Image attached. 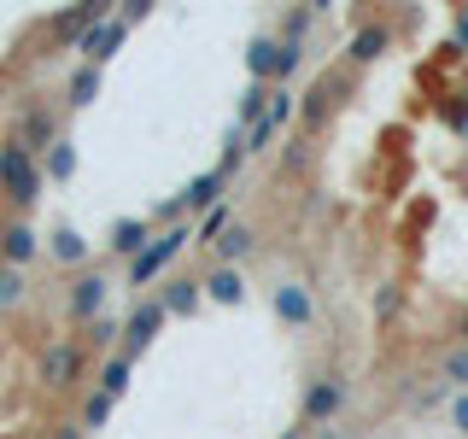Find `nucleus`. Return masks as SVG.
Segmentation results:
<instances>
[{
    "mask_svg": "<svg viewBox=\"0 0 468 439\" xmlns=\"http://www.w3.org/2000/svg\"><path fill=\"white\" fill-rule=\"evenodd\" d=\"M205 299V287L194 282V275H165V287H158V305H165L170 316H194Z\"/></svg>",
    "mask_w": 468,
    "mask_h": 439,
    "instance_id": "nucleus-14",
    "label": "nucleus"
},
{
    "mask_svg": "<svg viewBox=\"0 0 468 439\" xmlns=\"http://www.w3.org/2000/svg\"><path fill=\"white\" fill-rule=\"evenodd\" d=\"M0 275H6V258H0Z\"/></svg>",
    "mask_w": 468,
    "mask_h": 439,
    "instance_id": "nucleus-40",
    "label": "nucleus"
},
{
    "mask_svg": "<svg viewBox=\"0 0 468 439\" xmlns=\"http://www.w3.org/2000/svg\"><path fill=\"white\" fill-rule=\"evenodd\" d=\"M346 399H351L346 375L322 369V375H311V387H304V399H299V422H304V428H322V422H334L346 410Z\"/></svg>",
    "mask_w": 468,
    "mask_h": 439,
    "instance_id": "nucleus-3",
    "label": "nucleus"
},
{
    "mask_svg": "<svg viewBox=\"0 0 468 439\" xmlns=\"http://www.w3.org/2000/svg\"><path fill=\"white\" fill-rule=\"evenodd\" d=\"M282 439H311V428H304V422H299V428H287Z\"/></svg>",
    "mask_w": 468,
    "mask_h": 439,
    "instance_id": "nucleus-39",
    "label": "nucleus"
},
{
    "mask_svg": "<svg viewBox=\"0 0 468 439\" xmlns=\"http://www.w3.org/2000/svg\"><path fill=\"white\" fill-rule=\"evenodd\" d=\"M70 170H77V153H70V141H53L48 158H41V176H53V182H70Z\"/></svg>",
    "mask_w": 468,
    "mask_h": 439,
    "instance_id": "nucleus-25",
    "label": "nucleus"
},
{
    "mask_svg": "<svg viewBox=\"0 0 468 439\" xmlns=\"http://www.w3.org/2000/svg\"><path fill=\"white\" fill-rule=\"evenodd\" d=\"M0 311H6V305H0Z\"/></svg>",
    "mask_w": 468,
    "mask_h": 439,
    "instance_id": "nucleus-42",
    "label": "nucleus"
},
{
    "mask_svg": "<svg viewBox=\"0 0 468 439\" xmlns=\"http://www.w3.org/2000/svg\"><path fill=\"white\" fill-rule=\"evenodd\" d=\"M270 305H275V316L292 322V328H311L316 322V299H311V287L304 282H275L270 287Z\"/></svg>",
    "mask_w": 468,
    "mask_h": 439,
    "instance_id": "nucleus-8",
    "label": "nucleus"
},
{
    "mask_svg": "<svg viewBox=\"0 0 468 439\" xmlns=\"http://www.w3.org/2000/svg\"><path fill=\"white\" fill-rule=\"evenodd\" d=\"M36 252H41V241H36V229H29L24 217L0 229V258H6V270H24V263L36 258Z\"/></svg>",
    "mask_w": 468,
    "mask_h": 439,
    "instance_id": "nucleus-15",
    "label": "nucleus"
},
{
    "mask_svg": "<svg viewBox=\"0 0 468 439\" xmlns=\"http://www.w3.org/2000/svg\"><path fill=\"white\" fill-rule=\"evenodd\" d=\"M199 287H205V299H211V305H240L246 299V275L240 270H211Z\"/></svg>",
    "mask_w": 468,
    "mask_h": 439,
    "instance_id": "nucleus-18",
    "label": "nucleus"
},
{
    "mask_svg": "<svg viewBox=\"0 0 468 439\" xmlns=\"http://www.w3.org/2000/svg\"><path fill=\"white\" fill-rule=\"evenodd\" d=\"M328 100H334V77H322V82L311 88V94H304V112H299V117H304V123L316 129L322 117H328Z\"/></svg>",
    "mask_w": 468,
    "mask_h": 439,
    "instance_id": "nucleus-27",
    "label": "nucleus"
},
{
    "mask_svg": "<svg viewBox=\"0 0 468 439\" xmlns=\"http://www.w3.org/2000/svg\"><path fill=\"white\" fill-rule=\"evenodd\" d=\"M24 293H29V287H24V275H18V270H6V275H0V305H18Z\"/></svg>",
    "mask_w": 468,
    "mask_h": 439,
    "instance_id": "nucleus-30",
    "label": "nucleus"
},
{
    "mask_svg": "<svg viewBox=\"0 0 468 439\" xmlns=\"http://www.w3.org/2000/svg\"><path fill=\"white\" fill-rule=\"evenodd\" d=\"M252 246H258V229H252V223H229V229L211 241L217 270H240V258H252Z\"/></svg>",
    "mask_w": 468,
    "mask_h": 439,
    "instance_id": "nucleus-10",
    "label": "nucleus"
},
{
    "mask_svg": "<svg viewBox=\"0 0 468 439\" xmlns=\"http://www.w3.org/2000/svg\"><path fill=\"white\" fill-rule=\"evenodd\" d=\"M240 158H246V146H240V141H229V146H223V158H217V176L229 182V176L240 170Z\"/></svg>",
    "mask_w": 468,
    "mask_h": 439,
    "instance_id": "nucleus-31",
    "label": "nucleus"
},
{
    "mask_svg": "<svg viewBox=\"0 0 468 439\" xmlns=\"http://www.w3.org/2000/svg\"><path fill=\"white\" fill-rule=\"evenodd\" d=\"M53 258L65 263V270H77V275H82V270H88V241H82V234L70 229V223H58V229H53Z\"/></svg>",
    "mask_w": 468,
    "mask_h": 439,
    "instance_id": "nucleus-19",
    "label": "nucleus"
},
{
    "mask_svg": "<svg viewBox=\"0 0 468 439\" xmlns=\"http://www.w3.org/2000/svg\"><path fill=\"white\" fill-rule=\"evenodd\" d=\"M439 112H445V123H451V129H468V100H463V94H457V100H445Z\"/></svg>",
    "mask_w": 468,
    "mask_h": 439,
    "instance_id": "nucleus-33",
    "label": "nucleus"
},
{
    "mask_svg": "<svg viewBox=\"0 0 468 439\" xmlns=\"http://www.w3.org/2000/svg\"><path fill=\"white\" fill-rule=\"evenodd\" d=\"M94 94H100V65H77L65 77V106L82 112V106H94Z\"/></svg>",
    "mask_w": 468,
    "mask_h": 439,
    "instance_id": "nucleus-17",
    "label": "nucleus"
},
{
    "mask_svg": "<svg viewBox=\"0 0 468 439\" xmlns=\"http://www.w3.org/2000/svg\"><path fill=\"white\" fill-rule=\"evenodd\" d=\"M41 182H48V176H41V165H36V153H29V146H18V141H0V194L12 199V211H29V205L41 199Z\"/></svg>",
    "mask_w": 468,
    "mask_h": 439,
    "instance_id": "nucleus-1",
    "label": "nucleus"
},
{
    "mask_svg": "<svg viewBox=\"0 0 468 439\" xmlns=\"http://www.w3.org/2000/svg\"><path fill=\"white\" fill-rule=\"evenodd\" d=\"M451 48L468 53V6H457V24H451Z\"/></svg>",
    "mask_w": 468,
    "mask_h": 439,
    "instance_id": "nucleus-36",
    "label": "nucleus"
},
{
    "mask_svg": "<svg viewBox=\"0 0 468 439\" xmlns=\"http://www.w3.org/2000/svg\"><path fill=\"white\" fill-rule=\"evenodd\" d=\"M18 146H29V153H41V146H53V100L48 94H29L18 112H12V129H6Z\"/></svg>",
    "mask_w": 468,
    "mask_h": 439,
    "instance_id": "nucleus-4",
    "label": "nucleus"
},
{
    "mask_svg": "<svg viewBox=\"0 0 468 439\" xmlns=\"http://www.w3.org/2000/svg\"><path fill=\"white\" fill-rule=\"evenodd\" d=\"M123 41H129V24L112 12L106 24H94V29H88V36L77 41V53H82V65H106V59H112L117 48H123Z\"/></svg>",
    "mask_w": 468,
    "mask_h": 439,
    "instance_id": "nucleus-9",
    "label": "nucleus"
},
{
    "mask_svg": "<svg viewBox=\"0 0 468 439\" xmlns=\"http://www.w3.org/2000/svg\"><path fill=\"white\" fill-rule=\"evenodd\" d=\"M112 410H117V399H106V392H88V399H82V434H94V428H106V422H112Z\"/></svg>",
    "mask_w": 468,
    "mask_h": 439,
    "instance_id": "nucleus-26",
    "label": "nucleus"
},
{
    "mask_svg": "<svg viewBox=\"0 0 468 439\" xmlns=\"http://www.w3.org/2000/svg\"><path fill=\"white\" fill-rule=\"evenodd\" d=\"M53 439H82V422H77V428H58Z\"/></svg>",
    "mask_w": 468,
    "mask_h": 439,
    "instance_id": "nucleus-38",
    "label": "nucleus"
},
{
    "mask_svg": "<svg viewBox=\"0 0 468 439\" xmlns=\"http://www.w3.org/2000/svg\"><path fill=\"white\" fill-rule=\"evenodd\" d=\"M287 117H292V88H275V100H270V112H263V123L246 129V153H263V146H270V141L287 129Z\"/></svg>",
    "mask_w": 468,
    "mask_h": 439,
    "instance_id": "nucleus-11",
    "label": "nucleus"
},
{
    "mask_svg": "<svg viewBox=\"0 0 468 439\" xmlns=\"http://www.w3.org/2000/svg\"><path fill=\"white\" fill-rule=\"evenodd\" d=\"M117 18H123L129 29H135V24H146V18H153V0H123V12H117Z\"/></svg>",
    "mask_w": 468,
    "mask_h": 439,
    "instance_id": "nucleus-32",
    "label": "nucleus"
},
{
    "mask_svg": "<svg viewBox=\"0 0 468 439\" xmlns=\"http://www.w3.org/2000/svg\"><path fill=\"white\" fill-rule=\"evenodd\" d=\"M129 375H135V358L112 351V358L100 363V392H106V399H123V392H129Z\"/></svg>",
    "mask_w": 468,
    "mask_h": 439,
    "instance_id": "nucleus-20",
    "label": "nucleus"
},
{
    "mask_svg": "<svg viewBox=\"0 0 468 439\" xmlns=\"http://www.w3.org/2000/svg\"><path fill=\"white\" fill-rule=\"evenodd\" d=\"M322 439H340V434H322Z\"/></svg>",
    "mask_w": 468,
    "mask_h": 439,
    "instance_id": "nucleus-41",
    "label": "nucleus"
},
{
    "mask_svg": "<svg viewBox=\"0 0 468 439\" xmlns=\"http://www.w3.org/2000/svg\"><path fill=\"white\" fill-rule=\"evenodd\" d=\"M439 380H451V387L468 392V346H451L445 358H439Z\"/></svg>",
    "mask_w": 468,
    "mask_h": 439,
    "instance_id": "nucleus-28",
    "label": "nucleus"
},
{
    "mask_svg": "<svg viewBox=\"0 0 468 439\" xmlns=\"http://www.w3.org/2000/svg\"><path fill=\"white\" fill-rule=\"evenodd\" d=\"M146 246H153V223H146V217H123V223L112 229L106 252H112V258H129V263H135V258L146 252Z\"/></svg>",
    "mask_w": 468,
    "mask_h": 439,
    "instance_id": "nucleus-13",
    "label": "nucleus"
},
{
    "mask_svg": "<svg viewBox=\"0 0 468 439\" xmlns=\"http://www.w3.org/2000/svg\"><path fill=\"white\" fill-rule=\"evenodd\" d=\"M270 100H275V88H270V82H252V88H246V100H240V123L258 129L263 112H270Z\"/></svg>",
    "mask_w": 468,
    "mask_h": 439,
    "instance_id": "nucleus-24",
    "label": "nucleus"
},
{
    "mask_svg": "<svg viewBox=\"0 0 468 439\" xmlns=\"http://www.w3.org/2000/svg\"><path fill=\"white\" fill-rule=\"evenodd\" d=\"M457 346H468V311L457 316Z\"/></svg>",
    "mask_w": 468,
    "mask_h": 439,
    "instance_id": "nucleus-37",
    "label": "nucleus"
},
{
    "mask_svg": "<svg viewBox=\"0 0 468 439\" xmlns=\"http://www.w3.org/2000/svg\"><path fill=\"white\" fill-rule=\"evenodd\" d=\"M229 223H234V217H229V205H211V211H205V217H199V223H194V229H199V241H205V246H211V241H217V234H223V229H229Z\"/></svg>",
    "mask_w": 468,
    "mask_h": 439,
    "instance_id": "nucleus-29",
    "label": "nucleus"
},
{
    "mask_svg": "<svg viewBox=\"0 0 468 439\" xmlns=\"http://www.w3.org/2000/svg\"><path fill=\"white\" fill-rule=\"evenodd\" d=\"M463 100H468V94H463Z\"/></svg>",
    "mask_w": 468,
    "mask_h": 439,
    "instance_id": "nucleus-43",
    "label": "nucleus"
},
{
    "mask_svg": "<svg viewBox=\"0 0 468 439\" xmlns=\"http://www.w3.org/2000/svg\"><path fill=\"white\" fill-rule=\"evenodd\" d=\"M165 322H170V311L158 305V293H153V299H141L135 311L123 316V358H141V351L158 340V328H165Z\"/></svg>",
    "mask_w": 468,
    "mask_h": 439,
    "instance_id": "nucleus-6",
    "label": "nucleus"
},
{
    "mask_svg": "<svg viewBox=\"0 0 468 439\" xmlns=\"http://www.w3.org/2000/svg\"><path fill=\"white\" fill-rule=\"evenodd\" d=\"M451 428H457V439H468V392L451 399Z\"/></svg>",
    "mask_w": 468,
    "mask_h": 439,
    "instance_id": "nucleus-34",
    "label": "nucleus"
},
{
    "mask_svg": "<svg viewBox=\"0 0 468 439\" xmlns=\"http://www.w3.org/2000/svg\"><path fill=\"white\" fill-rule=\"evenodd\" d=\"M194 223H170L165 234H153V246H146V252L129 263V287H153L158 275H170V263L187 252V241H194Z\"/></svg>",
    "mask_w": 468,
    "mask_h": 439,
    "instance_id": "nucleus-2",
    "label": "nucleus"
},
{
    "mask_svg": "<svg viewBox=\"0 0 468 439\" xmlns=\"http://www.w3.org/2000/svg\"><path fill=\"white\" fill-rule=\"evenodd\" d=\"M275 53H282V36H252V48H246V70H252V82H270Z\"/></svg>",
    "mask_w": 468,
    "mask_h": 439,
    "instance_id": "nucleus-21",
    "label": "nucleus"
},
{
    "mask_svg": "<svg viewBox=\"0 0 468 439\" xmlns=\"http://www.w3.org/2000/svg\"><path fill=\"white\" fill-rule=\"evenodd\" d=\"M311 24H316V6H292V12H282V41H287V48H304Z\"/></svg>",
    "mask_w": 468,
    "mask_h": 439,
    "instance_id": "nucleus-23",
    "label": "nucleus"
},
{
    "mask_svg": "<svg viewBox=\"0 0 468 439\" xmlns=\"http://www.w3.org/2000/svg\"><path fill=\"white\" fill-rule=\"evenodd\" d=\"M223 176H217V170H199L194 176V182H187L182 187V199H176V211H211V205H223Z\"/></svg>",
    "mask_w": 468,
    "mask_h": 439,
    "instance_id": "nucleus-16",
    "label": "nucleus"
},
{
    "mask_svg": "<svg viewBox=\"0 0 468 439\" xmlns=\"http://www.w3.org/2000/svg\"><path fill=\"white\" fill-rule=\"evenodd\" d=\"M82 346H94V351H106V346H123V316H94V322H88V328H82Z\"/></svg>",
    "mask_w": 468,
    "mask_h": 439,
    "instance_id": "nucleus-22",
    "label": "nucleus"
},
{
    "mask_svg": "<svg viewBox=\"0 0 468 439\" xmlns=\"http://www.w3.org/2000/svg\"><path fill=\"white\" fill-rule=\"evenodd\" d=\"M88 375V346L82 340H58V346H48V358H41V380L48 387H77V380Z\"/></svg>",
    "mask_w": 468,
    "mask_h": 439,
    "instance_id": "nucleus-7",
    "label": "nucleus"
},
{
    "mask_svg": "<svg viewBox=\"0 0 468 439\" xmlns=\"http://www.w3.org/2000/svg\"><path fill=\"white\" fill-rule=\"evenodd\" d=\"M392 53V24H357V36L346 41V59L351 65H375V59Z\"/></svg>",
    "mask_w": 468,
    "mask_h": 439,
    "instance_id": "nucleus-12",
    "label": "nucleus"
},
{
    "mask_svg": "<svg viewBox=\"0 0 468 439\" xmlns=\"http://www.w3.org/2000/svg\"><path fill=\"white\" fill-rule=\"evenodd\" d=\"M399 305H404V293L392 287V282H387V287L375 293V311H380V316H392V311H399Z\"/></svg>",
    "mask_w": 468,
    "mask_h": 439,
    "instance_id": "nucleus-35",
    "label": "nucleus"
},
{
    "mask_svg": "<svg viewBox=\"0 0 468 439\" xmlns=\"http://www.w3.org/2000/svg\"><path fill=\"white\" fill-rule=\"evenodd\" d=\"M106 299H112V275L106 270H82L77 282L65 287V316L88 328L94 316H106Z\"/></svg>",
    "mask_w": 468,
    "mask_h": 439,
    "instance_id": "nucleus-5",
    "label": "nucleus"
}]
</instances>
